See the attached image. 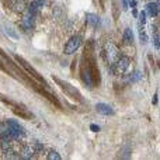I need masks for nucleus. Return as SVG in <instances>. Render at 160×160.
<instances>
[{
  "instance_id": "nucleus-1",
  "label": "nucleus",
  "mask_w": 160,
  "mask_h": 160,
  "mask_svg": "<svg viewBox=\"0 0 160 160\" xmlns=\"http://www.w3.org/2000/svg\"><path fill=\"white\" fill-rule=\"evenodd\" d=\"M52 80H54V82L56 83V84L59 86V87H61L70 98H73L75 101H77V103H83V101H84V100H83V96L80 94V91H79L75 86H72L70 83L65 82V80H62V79L56 77V76H54V75H52Z\"/></svg>"
},
{
  "instance_id": "nucleus-2",
  "label": "nucleus",
  "mask_w": 160,
  "mask_h": 160,
  "mask_svg": "<svg viewBox=\"0 0 160 160\" xmlns=\"http://www.w3.org/2000/svg\"><path fill=\"white\" fill-rule=\"evenodd\" d=\"M14 59H15V61H17L20 65H21L23 67H24V69H25V72H27L28 75H30L32 79H35L37 82H39V83H42V84H44V87H46V86H48V84H46V82H45V80H44V77H42V76L39 75V73L37 72V70L34 69V67L31 66V65L28 63L27 61H25L24 58H21V56H18V55H15V56H14Z\"/></svg>"
},
{
  "instance_id": "nucleus-3",
  "label": "nucleus",
  "mask_w": 160,
  "mask_h": 160,
  "mask_svg": "<svg viewBox=\"0 0 160 160\" xmlns=\"http://www.w3.org/2000/svg\"><path fill=\"white\" fill-rule=\"evenodd\" d=\"M2 100H3V103H6L7 106H10V107H11L13 112H14L15 115H18V117H20V118H24V119H31V118L34 117V115L31 114V112L28 111V110L25 108L24 106H21V104L14 103V101H11V100L3 98V97H2Z\"/></svg>"
},
{
  "instance_id": "nucleus-4",
  "label": "nucleus",
  "mask_w": 160,
  "mask_h": 160,
  "mask_svg": "<svg viewBox=\"0 0 160 160\" xmlns=\"http://www.w3.org/2000/svg\"><path fill=\"white\" fill-rule=\"evenodd\" d=\"M82 45V37L80 35H73L70 37V39L66 42V45H65V55H73L76 51L79 49V46Z\"/></svg>"
},
{
  "instance_id": "nucleus-5",
  "label": "nucleus",
  "mask_w": 160,
  "mask_h": 160,
  "mask_svg": "<svg viewBox=\"0 0 160 160\" xmlns=\"http://www.w3.org/2000/svg\"><path fill=\"white\" fill-rule=\"evenodd\" d=\"M129 58L128 56H121V58H118L117 61H115L114 63V67H112V70H114L115 75H122V73L127 72V69L129 67Z\"/></svg>"
},
{
  "instance_id": "nucleus-6",
  "label": "nucleus",
  "mask_w": 160,
  "mask_h": 160,
  "mask_svg": "<svg viewBox=\"0 0 160 160\" xmlns=\"http://www.w3.org/2000/svg\"><path fill=\"white\" fill-rule=\"evenodd\" d=\"M104 54H106L107 61H108V62H114V61H117V59H118V48L112 42H107L106 44Z\"/></svg>"
},
{
  "instance_id": "nucleus-7",
  "label": "nucleus",
  "mask_w": 160,
  "mask_h": 160,
  "mask_svg": "<svg viewBox=\"0 0 160 160\" xmlns=\"http://www.w3.org/2000/svg\"><path fill=\"white\" fill-rule=\"evenodd\" d=\"M80 76H82V80H83V83H84L87 87H94V84H93V79H91V75H90V72H89V67L86 66V63L83 62V65H82V70H80Z\"/></svg>"
},
{
  "instance_id": "nucleus-8",
  "label": "nucleus",
  "mask_w": 160,
  "mask_h": 160,
  "mask_svg": "<svg viewBox=\"0 0 160 160\" xmlns=\"http://www.w3.org/2000/svg\"><path fill=\"white\" fill-rule=\"evenodd\" d=\"M34 89H35V90L38 91L39 94H42V96H45L46 98H48L49 101H51V103H54L56 107H59V108H61V103L58 101V98H56V97H55V94L49 93V91L46 90V89H41V87H39V86H38V83H37V84H35V87H34Z\"/></svg>"
},
{
  "instance_id": "nucleus-9",
  "label": "nucleus",
  "mask_w": 160,
  "mask_h": 160,
  "mask_svg": "<svg viewBox=\"0 0 160 160\" xmlns=\"http://www.w3.org/2000/svg\"><path fill=\"white\" fill-rule=\"evenodd\" d=\"M96 110H97V112L101 114V115H114L115 114L114 108H112L111 106H108V104H106V103H97Z\"/></svg>"
},
{
  "instance_id": "nucleus-10",
  "label": "nucleus",
  "mask_w": 160,
  "mask_h": 160,
  "mask_svg": "<svg viewBox=\"0 0 160 160\" xmlns=\"http://www.w3.org/2000/svg\"><path fill=\"white\" fill-rule=\"evenodd\" d=\"M20 25H21L23 28H24L25 31H30L34 28V18L32 15H27V17H23L21 18V23H20Z\"/></svg>"
},
{
  "instance_id": "nucleus-11",
  "label": "nucleus",
  "mask_w": 160,
  "mask_h": 160,
  "mask_svg": "<svg viewBox=\"0 0 160 160\" xmlns=\"http://www.w3.org/2000/svg\"><path fill=\"white\" fill-rule=\"evenodd\" d=\"M34 153H35L34 148H31V146H24V148L21 149V152H20V157L28 160V159H31V157H34Z\"/></svg>"
},
{
  "instance_id": "nucleus-12",
  "label": "nucleus",
  "mask_w": 160,
  "mask_h": 160,
  "mask_svg": "<svg viewBox=\"0 0 160 160\" xmlns=\"http://www.w3.org/2000/svg\"><path fill=\"white\" fill-rule=\"evenodd\" d=\"M122 41H124V44H127V45H131V44L133 42V32L131 28H125L124 30V34H122Z\"/></svg>"
},
{
  "instance_id": "nucleus-13",
  "label": "nucleus",
  "mask_w": 160,
  "mask_h": 160,
  "mask_svg": "<svg viewBox=\"0 0 160 160\" xmlns=\"http://www.w3.org/2000/svg\"><path fill=\"white\" fill-rule=\"evenodd\" d=\"M146 11L152 17H157L159 15V3H148L146 4Z\"/></svg>"
},
{
  "instance_id": "nucleus-14",
  "label": "nucleus",
  "mask_w": 160,
  "mask_h": 160,
  "mask_svg": "<svg viewBox=\"0 0 160 160\" xmlns=\"http://www.w3.org/2000/svg\"><path fill=\"white\" fill-rule=\"evenodd\" d=\"M86 20H87V24L91 25V27H97V25L100 24L98 17H97V14H94V13H87Z\"/></svg>"
},
{
  "instance_id": "nucleus-15",
  "label": "nucleus",
  "mask_w": 160,
  "mask_h": 160,
  "mask_svg": "<svg viewBox=\"0 0 160 160\" xmlns=\"http://www.w3.org/2000/svg\"><path fill=\"white\" fill-rule=\"evenodd\" d=\"M39 9H41V6H38V4L35 3V2H32V3L30 4V6L27 7V10H28V14L30 15H37L38 14V11H39Z\"/></svg>"
},
{
  "instance_id": "nucleus-16",
  "label": "nucleus",
  "mask_w": 160,
  "mask_h": 160,
  "mask_svg": "<svg viewBox=\"0 0 160 160\" xmlns=\"http://www.w3.org/2000/svg\"><path fill=\"white\" fill-rule=\"evenodd\" d=\"M119 157H121V159H129L131 157V148L129 146H124V148L121 149V152H119Z\"/></svg>"
},
{
  "instance_id": "nucleus-17",
  "label": "nucleus",
  "mask_w": 160,
  "mask_h": 160,
  "mask_svg": "<svg viewBox=\"0 0 160 160\" xmlns=\"http://www.w3.org/2000/svg\"><path fill=\"white\" fill-rule=\"evenodd\" d=\"M141 79H142V73L139 72V70H136V72L131 73V76H129V82H131V83H135V82H139Z\"/></svg>"
},
{
  "instance_id": "nucleus-18",
  "label": "nucleus",
  "mask_w": 160,
  "mask_h": 160,
  "mask_svg": "<svg viewBox=\"0 0 160 160\" xmlns=\"http://www.w3.org/2000/svg\"><path fill=\"white\" fill-rule=\"evenodd\" d=\"M46 159H48V160H61L62 157H61V154L58 153L56 150H49L48 154H46Z\"/></svg>"
},
{
  "instance_id": "nucleus-19",
  "label": "nucleus",
  "mask_w": 160,
  "mask_h": 160,
  "mask_svg": "<svg viewBox=\"0 0 160 160\" xmlns=\"http://www.w3.org/2000/svg\"><path fill=\"white\" fill-rule=\"evenodd\" d=\"M139 38H141V42L142 44H146V41H148V37H146L145 31L142 30V25L139 24Z\"/></svg>"
},
{
  "instance_id": "nucleus-20",
  "label": "nucleus",
  "mask_w": 160,
  "mask_h": 160,
  "mask_svg": "<svg viewBox=\"0 0 160 160\" xmlns=\"http://www.w3.org/2000/svg\"><path fill=\"white\" fill-rule=\"evenodd\" d=\"M13 9L15 10V11H24V7H25V4L23 3V2H15L14 4H13Z\"/></svg>"
},
{
  "instance_id": "nucleus-21",
  "label": "nucleus",
  "mask_w": 160,
  "mask_h": 160,
  "mask_svg": "<svg viewBox=\"0 0 160 160\" xmlns=\"http://www.w3.org/2000/svg\"><path fill=\"white\" fill-rule=\"evenodd\" d=\"M153 45H154V48H156V49L160 48V44H159V32L153 34Z\"/></svg>"
},
{
  "instance_id": "nucleus-22",
  "label": "nucleus",
  "mask_w": 160,
  "mask_h": 160,
  "mask_svg": "<svg viewBox=\"0 0 160 160\" xmlns=\"http://www.w3.org/2000/svg\"><path fill=\"white\" fill-rule=\"evenodd\" d=\"M145 23H146V11H142L139 14V24L143 25Z\"/></svg>"
},
{
  "instance_id": "nucleus-23",
  "label": "nucleus",
  "mask_w": 160,
  "mask_h": 160,
  "mask_svg": "<svg viewBox=\"0 0 160 160\" xmlns=\"http://www.w3.org/2000/svg\"><path fill=\"white\" fill-rule=\"evenodd\" d=\"M42 149H44V145H41L39 142H35V143H34V150H35V152H41Z\"/></svg>"
},
{
  "instance_id": "nucleus-24",
  "label": "nucleus",
  "mask_w": 160,
  "mask_h": 160,
  "mask_svg": "<svg viewBox=\"0 0 160 160\" xmlns=\"http://www.w3.org/2000/svg\"><path fill=\"white\" fill-rule=\"evenodd\" d=\"M90 129L93 131V132H98V131H100V127H98V125H96V124H91V125H90Z\"/></svg>"
},
{
  "instance_id": "nucleus-25",
  "label": "nucleus",
  "mask_w": 160,
  "mask_h": 160,
  "mask_svg": "<svg viewBox=\"0 0 160 160\" xmlns=\"http://www.w3.org/2000/svg\"><path fill=\"white\" fill-rule=\"evenodd\" d=\"M34 2H35V3L38 4V6H41V7H42V4L45 3V0H34Z\"/></svg>"
},
{
  "instance_id": "nucleus-26",
  "label": "nucleus",
  "mask_w": 160,
  "mask_h": 160,
  "mask_svg": "<svg viewBox=\"0 0 160 160\" xmlns=\"http://www.w3.org/2000/svg\"><path fill=\"white\" fill-rule=\"evenodd\" d=\"M152 103H153V104H157V93L153 96V98H152Z\"/></svg>"
},
{
  "instance_id": "nucleus-27",
  "label": "nucleus",
  "mask_w": 160,
  "mask_h": 160,
  "mask_svg": "<svg viewBox=\"0 0 160 160\" xmlns=\"http://www.w3.org/2000/svg\"><path fill=\"white\" fill-rule=\"evenodd\" d=\"M129 4H131V7H132V9H135V6H136V0H131Z\"/></svg>"
},
{
  "instance_id": "nucleus-28",
  "label": "nucleus",
  "mask_w": 160,
  "mask_h": 160,
  "mask_svg": "<svg viewBox=\"0 0 160 160\" xmlns=\"http://www.w3.org/2000/svg\"><path fill=\"white\" fill-rule=\"evenodd\" d=\"M122 7H124V9H128V2L127 0H122Z\"/></svg>"
},
{
  "instance_id": "nucleus-29",
  "label": "nucleus",
  "mask_w": 160,
  "mask_h": 160,
  "mask_svg": "<svg viewBox=\"0 0 160 160\" xmlns=\"http://www.w3.org/2000/svg\"><path fill=\"white\" fill-rule=\"evenodd\" d=\"M0 67H3V65H2V61H0Z\"/></svg>"
}]
</instances>
